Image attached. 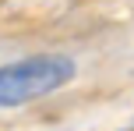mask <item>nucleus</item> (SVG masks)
<instances>
[{
	"mask_svg": "<svg viewBox=\"0 0 134 131\" xmlns=\"http://www.w3.org/2000/svg\"><path fill=\"white\" fill-rule=\"evenodd\" d=\"M78 67L67 53H32L0 67V110L35 103L74 82Z\"/></svg>",
	"mask_w": 134,
	"mask_h": 131,
	"instance_id": "f257e3e1",
	"label": "nucleus"
}]
</instances>
